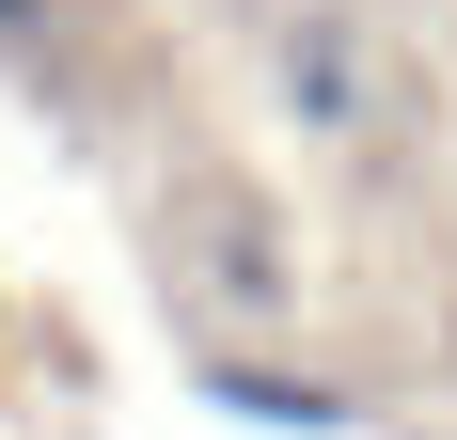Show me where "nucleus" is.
<instances>
[{
  "label": "nucleus",
  "mask_w": 457,
  "mask_h": 440,
  "mask_svg": "<svg viewBox=\"0 0 457 440\" xmlns=\"http://www.w3.org/2000/svg\"><path fill=\"white\" fill-rule=\"evenodd\" d=\"M269 94H284L300 142H363L378 126V63H363L347 16H284V32H269Z\"/></svg>",
  "instance_id": "1"
},
{
  "label": "nucleus",
  "mask_w": 457,
  "mask_h": 440,
  "mask_svg": "<svg viewBox=\"0 0 457 440\" xmlns=\"http://www.w3.org/2000/svg\"><path fill=\"white\" fill-rule=\"evenodd\" d=\"M205 394L237 409V425H300V440H331V425H363V394H331V378H300V362H205Z\"/></svg>",
  "instance_id": "2"
},
{
  "label": "nucleus",
  "mask_w": 457,
  "mask_h": 440,
  "mask_svg": "<svg viewBox=\"0 0 457 440\" xmlns=\"http://www.w3.org/2000/svg\"><path fill=\"white\" fill-rule=\"evenodd\" d=\"M0 47H47V0H0Z\"/></svg>",
  "instance_id": "3"
}]
</instances>
